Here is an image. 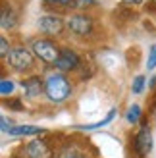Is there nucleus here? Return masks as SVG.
<instances>
[{
  "label": "nucleus",
  "mask_w": 156,
  "mask_h": 158,
  "mask_svg": "<svg viewBox=\"0 0 156 158\" xmlns=\"http://www.w3.org/2000/svg\"><path fill=\"white\" fill-rule=\"evenodd\" d=\"M95 6V0H75V8H91Z\"/></svg>",
  "instance_id": "aec40b11"
},
{
  "label": "nucleus",
  "mask_w": 156,
  "mask_h": 158,
  "mask_svg": "<svg viewBox=\"0 0 156 158\" xmlns=\"http://www.w3.org/2000/svg\"><path fill=\"white\" fill-rule=\"evenodd\" d=\"M12 52L10 44H8V39L6 37H0V56L2 58H8V54Z\"/></svg>",
  "instance_id": "f3484780"
},
{
  "label": "nucleus",
  "mask_w": 156,
  "mask_h": 158,
  "mask_svg": "<svg viewBox=\"0 0 156 158\" xmlns=\"http://www.w3.org/2000/svg\"><path fill=\"white\" fill-rule=\"evenodd\" d=\"M44 6L48 8H62V10H69V8H75V0H43Z\"/></svg>",
  "instance_id": "f8f14e48"
},
{
  "label": "nucleus",
  "mask_w": 156,
  "mask_h": 158,
  "mask_svg": "<svg viewBox=\"0 0 156 158\" xmlns=\"http://www.w3.org/2000/svg\"><path fill=\"white\" fill-rule=\"evenodd\" d=\"M66 25L68 23L56 14H46V15H41V18H39V29L48 37H60L64 33Z\"/></svg>",
  "instance_id": "39448f33"
},
{
  "label": "nucleus",
  "mask_w": 156,
  "mask_h": 158,
  "mask_svg": "<svg viewBox=\"0 0 156 158\" xmlns=\"http://www.w3.org/2000/svg\"><path fill=\"white\" fill-rule=\"evenodd\" d=\"M6 133H8V135H14V137H23V135H43L44 129H43V127H37V125H15V127H10Z\"/></svg>",
  "instance_id": "9d476101"
},
{
  "label": "nucleus",
  "mask_w": 156,
  "mask_h": 158,
  "mask_svg": "<svg viewBox=\"0 0 156 158\" xmlns=\"http://www.w3.org/2000/svg\"><path fill=\"white\" fill-rule=\"evenodd\" d=\"M121 2L127 6H139V4H143V0H121Z\"/></svg>",
  "instance_id": "412c9836"
},
{
  "label": "nucleus",
  "mask_w": 156,
  "mask_h": 158,
  "mask_svg": "<svg viewBox=\"0 0 156 158\" xmlns=\"http://www.w3.org/2000/svg\"><path fill=\"white\" fill-rule=\"evenodd\" d=\"M21 89H23V93H25V97L35 98V97H39V94L44 91V81L39 75H31V77H27V79L21 81Z\"/></svg>",
  "instance_id": "1a4fd4ad"
},
{
  "label": "nucleus",
  "mask_w": 156,
  "mask_h": 158,
  "mask_svg": "<svg viewBox=\"0 0 156 158\" xmlns=\"http://www.w3.org/2000/svg\"><path fill=\"white\" fill-rule=\"evenodd\" d=\"M79 66H81V58H79V54L75 50H72V48H62L56 64H54V68H56L58 72H62V73L75 72V69H79Z\"/></svg>",
  "instance_id": "423d86ee"
},
{
  "label": "nucleus",
  "mask_w": 156,
  "mask_h": 158,
  "mask_svg": "<svg viewBox=\"0 0 156 158\" xmlns=\"http://www.w3.org/2000/svg\"><path fill=\"white\" fill-rule=\"evenodd\" d=\"M23 156L25 158H54V152L46 141L35 139L23 148Z\"/></svg>",
  "instance_id": "0eeeda50"
},
{
  "label": "nucleus",
  "mask_w": 156,
  "mask_h": 158,
  "mask_svg": "<svg viewBox=\"0 0 156 158\" xmlns=\"http://www.w3.org/2000/svg\"><path fill=\"white\" fill-rule=\"evenodd\" d=\"M14 89H15V85H14V81L12 79H2V83H0V94L2 97H8V94H12L14 93Z\"/></svg>",
  "instance_id": "4468645a"
},
{
  "label": "nucleus",
  "mask_w": 156,
  "mask_h": 158,
  "mask_svg": "<svg viewBox=\"0 0 156 158\" xmlns=\"http://www.w3.org/2000/svg\"><path fill=\"white\" fill-rule=\"evenodd\" d=\"M68 29L75 37H91L95 31V21L87 14H73L68 19Z\"/></svg>",
  "instance_id": "20e7f679"
},
{
  "label": "nucleus",
  "mask_w": 156,
  "mask_h": 158,
  "mask_svg": "<svg viewBox=\"0 0 156 158\" xmlns=\"http://www.w3.org/2000/svg\"><path fill=\"white\" fill-rule=\"evenodd\" d=\"M150 4H152V6H156V0H150Z\"/></svg>",
  "instance_id": "4be33fe9"
},
{
  "label": "nucleus",
  "mask_w": 156,
  "mask_h": 158,
  "mask_svg": "<svg viewBox=\"0 0 156 158\" xmlns=\"http://www.w3.org/2000/svg\"><path fill=\"white\" fill-rule=\"evenodd\" d=\"M114 114H116V110H110V114H108L104 120H100V122H96V123H92V125H87L85 129H96V127H102V125H106V123H110L112 122V118H114Z\"/></svg>",
  "instance_id": "2eb2a0df"
},
{
  "label": "nucleus",
  "mask_w": 156,
  "mask_h": 158,
  "mask_svg": "<svg viewBox=\"0 0 156 158\" xmlns=\"http://www.w3.org/2000/svg\"><path fill=\"white\" fill-rule=\"evenodd\" d=\"M133 148H135V154L139 158H145L152 151V135H150V129L149 127H141L139 133L135 135V141H133Z\"/></svg>",
  "instance_id": "6e6552de"
},
{
  "label": "nucleus",
  "mask_w": 156,
  "mask_h": 158,
  "mask_svg": "<svg viewBox=\"0 0 156 158\" xmlns=\"http://www.w3.org/2000/svg\"><path fill=\"white\" fill-rule=\"evenodd\" d=\"M125 118H127V122H129V123H137L139 120H141V106H137V104L129 106Z\"/></svg>",
  "instance_id": "ddd939ff"
},
{
  "label": "nucleus",
  "mask_w": 156,
  "mask_h": 158,
  "mask_svg": "<svg viewBox=\"0 0 156 158\" xmlns=\"http://www.w3.org/2000/svg\"><path fill=\"white\" fill-rule=\"evenodd\" d=\"M146 68L149 69H154L156 68V44L150 48V52H149V60H146Z\"/></svg>",
  "instance_id": "a211bd4d"
},
{
  "label": "nucleus",
  "mask_w": 156,
  "mask_h": 158,
  "mask_svg": "<svg viewBox=\"0 0 156 158\" xmlns=\"http://www.w3.org/2000/svg\"><path fill=\"white\" fill-rule=\"evenodd\" d=\"M8 66L15 72H29L35 66V54L33 50L25 48V46H15L12 48V52L8 54Z\"/></svg>",
  "instance_id": "f03ea898"
},
{
  "label": "nucleus",
  "mask_w": 156,
  "mask_h": 158,
  "mask_svg": "<svg viewBox=\"0 0 156 158\" xmlns=\"http://www.w3.org/2000/svg\"><path fill=\"white\" fill-rule=\"evenodd\" d=\"M44 94L52 104H62L72 94V81L66 77V73L56 72L50 73L44 79Z\"/></svg>",
  "instance_id": "f257e3e1"
},
{
  "label": "nucleus",
  "mask_w": 156,
  "mask_h": 158,
  "mask_svg": "<svg viewBox=\"0 0 156 158\" xmlns=\"http://www.w3.org/2000/svg\"><path fill=\"white\" fill-rule=\"evenodd\" d=\"M143 87H145V77L143 75H137L135 79H133V85H131V91H133L135 94H139L143 91Z\"/></svg>",
  "instance_id": "dca6fc26"
},
{
  "label": "nucleus",
  "mask_w": 156,
  "mask_h": 158,
  "mask_svg": "<svg viewBox=\"0 0 156 158\" xmlns=\"http://www.w3.org/2000/svg\"><path fill=\"white\" fill-rule=\"evenodd\" d=\"M62 158H89V156H85L83 152H79L77 148H68V151L64 152V156Z\"/></svg>",
  "instance_id": "6ab92c4d"
},
{
  "label": "nucleus",
  "mask_w": 156,
  "mask_h": 158,
  "mask_svg": "<svg viewBox=\"0 0 156 158\" xmlns=\"http://www.w3.org/2000/svg\"><path fill=\"white\" fill-rule=\"evenodd\" d=\"M31 50H33V54L41 62H44V64H56V60L62 52L52 41H48V39H37V41H33Z\"/></svg>",
  "instance_id": "7ed1b4c3"
},
{
  "label": "nucleus",
  "mask_w": 156,
  "mask_h": 158,
  "mask_svg": "<svg viewBox=\"0 0 156 158\" xmlns=\"http://www.w3.org/2000/svg\"><path fill=\"white\" fill-rule=\"evenodd\" d=\"M18 25V18H15V12L10 6H2V29H14Z\"/></svg>",
  "instance_id": "9b49d317"
}]
</instances>
